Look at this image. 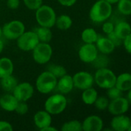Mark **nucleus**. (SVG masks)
<instances>
[{"label": "nucleus", "mask_w": 131, "mask_h": 131, "mask_svg": "<svg viewBox=\"0 0 131 131\" xmlns=\"http://www.w3.org/2000/svg\"><path fill=\"white\" fill-rule=\"evenodd\" d=\"M115 86L123 92L131 89V74L123 73L117 77Z\"/></svg>", "instance_id": "19"}, {"label": "nucleus", "mask_w": 131, "mask_h": 131, "mask_svg": "<svg viewBox=\"0 0 131 131\" xmlns=\"http://www.w3.org/2000/svg\"><path fill=\"white\" fill-rule=\"evenodd\" d=\"M131 125L130 119L129 117L120 114L116 115L110 122V126L113 130L126 131Z\"/></svg>", "instance_id": "15"}, {"label": "nucleus", "mask_w": 131, "mask_h": 131, "mask_svg": "<svg viewBox=\"0 0 131 131\" xmlns=\"http://www.w3.org/2000/svg\"><path fill=\"white\" fill-rule=\"evenodd\" d=\"M124 46L127 53L131 54V33L127 35L124 40Z\"/></svg>", "instance_id": "38"}, {"label": "nucleus", "mask_w": 131, "mask_h": 131, "mask_svg": "<svg viewBox=\"0 0 131 131\" xmlns=\"http://www.w3.org/2000/svg\"><path fill=\"white\" fill-rule=\"evenodd\" d=\"M62 131H81L82 130V123L79 121L73 120L66 122L63 124L61 127Z\"/></svg>", "instance_id": "27"}, {"label": "nucleus", "mask_w": 131, "mask_h": 131, "mask_svg": "<svg viewBox=\"0 0 131 131\" xmlns=\"http://www.w3.org/2000/svg\"><path fill=\"white\" fill-rule=\"evenodd\" d=\"M14 65L12 60L8 58H0V78L12 74Z\"/></svg>", "instance_id": "20"}, {"label": "nucleus", "mask_w": 131, "mask_h": 131, "mask_svg": "<svg viewBox=\"0 0 131 131\" xmlns=\"http://www.w3.org/2000/svg\"><path fill=\"white\" fill-rule=\"evenodd\" d=\"M23 2L27 8L34 11L42 5V0H23Z\"/></svg>", "instance_id": "32"}, {"label": "nucleus", "mask_w": 131, "mask_h": 131, "mask_svg": "<svg viewBox=\"0 0 131 131\" xmlns=\"http://www.w3.org/2000/svg\"><path fill=\"white\" fill-rule=\"evenodd\" d=\"M18 103L19 101L13 94H7L0 97V107L8 112L15 111Z\"/></svg>", "instance_id": "18"}, {"label": "nucleus", "mask_w": 131, "mask_h": 131, "mask_svg": "<svg viewBox=\"0 0 131 131\" xmlns=\"http://www.w3.org/2000/svg\"><path fill=\"white\" fill-rule=\"evenodd\" d=\"M103 120L97 115L87 117L82 123V130L84 131H100L103 130Z\"/></svg>", "instance_id": "13"}, {"label": "nucleus", "mask_w": 131, "mask_h": 131, "mask_svg": "<svg viewBox=\"0 0 131 131\" xmlns=\"http://www.w3.org/2000/svg\"><path fill=\"white\" fill-rule=\"evenodd\" d=\"M80 59L85 63H93L98 55V50L96 45L85 43L78 51Z\"/></svg>", "instance_id": "12"}, {"label": "nucleus", "mask_w": 131, "mask_h": 131, "mask_svg": "<svg viewBox=\"0 0 131 131\" xmlns=\"http://www.w3.org/2000/svg\"><path fill=\"white\" fill-rule=\"evenodd\" d=\"M2 27L0 26V38L2 37Z\"/></svg>", "instance_id": "46"}, {"label": "nucleus", "mask_w": 131, "mask_h": 131, "mask_svg": "<svg viewBox=\"0 0 131 131\" xmlns=\"http://www.w3.org/2000/svg\"><path fill=\"white\" fill-rule=\"evenodd\" d=\"M109 62H110V60H109L108 57L107 56V54H102V53H101V54H98L96 59L93 61L94 67L97 68V69L103 68H107Z\"/></svg>", "instance_id": "29"}, {"label": "nucleus", "mask_w": 131, "mask_h": 131, "mask_svg": "<svg viewBox=\"0 0 131 131\" xmlns=\"http://www.w3.org/2000/svg\"><path fill=\"white\" fill-rule=\"evenodd\" d=\"M127 99L129 101V102H131V89L128 91V94H127Z\"/></svg>", "instance_id": "45"}, {"label": "nucleus", "mask_w": 131, "mask_h": 131, "mask_svg": "<svg viewBox=\"0 0 131 131\" xmlns=\"http://www.w3.org/2000/svg\"><path fill=\"white\" fill-rule=\"evenodd\" d=\"M53 54V48L49 43L39 42L32 50V58L39 64L48 63Z\"/></svg>", "instance_id": "7"}, {"label": "nucleus", "mask_w": 131, "mask_h": 131, "mask_svg": "<svg viewBox=\"0 0 131 131\" xmlns=\"http://www.w3.org/2000/svg\"><path fill=\"white\" fill-rule=\"evenodd\" d=\"M123 94V91H120L119 88H117L116 86L111 87L107 89V96L110 100L116 99L117 97H121Z\"/></svg>", "instance_id": "33"}, {"label": "nucleus", "mask_w": 131, "mask_h": 131, "mask_svg": "<svg viewBox=\"0 0 131 131\" xmlns=\"http://www.w3.org/2000/svg\"><path fill=\"white\" fill-rule=\"evenodd\" d=\"M34 93L33 86L29 82L18 83L12 91V94L19 101H27L29 100Z\"/></svg>", "instance_id": "10"}, {"label": "nucleus", "mask_w": 131, "mask_h": 131, "mask_svg": "<svg viewBox=\"0 0 131 131\" xmlns=\"http://www.w3.org/2000/svg\"><path fill=\"white\" fill-rule=\"evenodd\" d=\"M113 12L112 5L105 0L96 2L90 8V18L96 23L104 22L110 18Z\"/></svg>", "instance_id": "1"}, {"label": "nucleus", "mask_w": 131, "mask_h": 131, "mask_svg": "<svg viewBox=\"0 0 131 131\" xmlns=\"http://www.w3.org/2000/svg\"><path fill=\"white\" fill-rule=\"evenodd\" d=\"M127 130H128V131H131V125H130V127H128Z\"/></svg>", "instance_id": "47"}, {"label": "nucleus", "mask_w": 131, "mask_h": 131, "mask_svg": "<svg viewBox=\"0 0 131 131\" xmlns=\"http://www.w3.org/2000/svg\"><path fill=\"white\" fill-rule=\"evenodd\" d=\"M117 10L124 15H130L131 0H119L117 2Z\"/></svg>", "instance_id": "28"}, {"label": "nucleus", "mask_w": 131, "mask_h": 131, "mask_svg": "<svg viewBox=\"0 0 131 131\" xmlns=\"http://www.w3.org/2000/svg\"><path fill=\"white\" fill-rule=\"evenodd\" d=\"M3 48H4V43H3L2 40H1V38H0V54L2 52Z\"/></svg>", "instance_id": "43"}, {"label": "nucleus", "mask_w": 131, "mask_h": 131, "mask_svg": "<svg viewBox=\"0 0 131 131\" xmlns=\"http://www.w3.org/2000/svg\"><path fill=\"white\" fill-rule=\"evenodd\" d=\"M107 38L113 43L115 47H119L120 45H121V44L123 42V40L117 35V34L114 32V31L107 34Z\"/></svg>", "instance_id": "36"}, {"label": "nucleus", "mask_w": 131, "mask_h": 131, "mask_svg": "<svg viewBox=\"0 0 131 131\" xmlns=\"http://www.w3.org/2000/svg\"><path fill=\"white\" fill-rule=\"evenodd\" d=\"M33 31L36 34L39 42L49 43L52 39L53 33L51 31L50 28L39 26V28H36Z\"/></svg>", "instance_id": "22"}, {"label": "nucleus", "mask_w": 131, "mask_h": 131, "mask_svg": "<svg viewBox=\"0 0 131 131\" xmlns=\"http://www.w3.org/2000/svg\"><path fill=\"white\" fill-rule=\"evenodd\" d=\"M130 121H131V115H130Z\"/></svg>", "instance_id": "48"}, {"label": "nucleus", "mask_w": 131, "mask_h": 131, "mask_svg": "<svg viewBox=\"0 0 131 131\" xmlns=\"http://www.w3.org/2000/svg\"><path fill=\"white\" fill-rule=\"evenodd\" d=\"M74 88L73 76L66 74L65 75L62 76L61 78L57 80L56 88L57 90L60 92V94H66L72 91Z\"/></svg>", "instance_id": "16"}, {"label": "nucleus", "mask_w": 131, "mask_h": 131, "mask_svg": "<svg viewBox=\"0 0 131 131\" xmlns=\"http://www.w3.org/2000/svg\"><path fill=\"white\" fill-rule=\"evenodd\" d=\"M36 20L39 26L53 28L55 26L56 14L54 9L47 5H42L36 10Z\"/></svg>", "instance_id": "2"}, {"label": "nucleus", "mask_w": 131, "mask_h": 131, "mask_svg": "<svg viewBox=\"0 0 131 131\" xmlns=\"http://www.w3.org/2000/svg\"><path fill=\"white\" fill-rule=\"evenodd\" d=\"M33 121L36 127L42 130L43 128L50 126L52 124V115L49 114L46 111H37L34 117Z\"/></svg>", "instance_id": "14"}, {"label": "nucleus", "mask_w": 131, "mask_h": 131, "mask_svg": "<svg viewBox=\"0 0 131 131\" xmlns=\"http://www.w3.org/2000/svg\"><path fill=\"white\" fill-rule=\"evenodd\" d=\"M73 81L74 88L83 91L93 87L94 78L87 71H79L73 76Z\"/></svg>", "instance_id": "9"}, {"label": "nucleus", "mask_w": 131, "mask_h": 131, "mask_svg": "<svg viewBox=\"0 0 131 131\" xmlns=\"http://www.w3.org/2000/svg\"><path fill=\"white\" fill-rule=\"evenodd\" d=\"M98 36L99 35H97V31L92 28H87L84 29L81 33V38L83 41L86 44L96 43Z\"/></svg>", "instance_id": "26"}, {"label": "nucleus", "mask_w": 131, "mask_h": 131, "mask_svg": "<svg viewBox=\"0 0 131 131\" xmlns=\"http://www.w3.org/2000/svg\"><path fill=\"white\" fill-rule=\"evenodd\" d=\"M114 32L120 38L124 40L131 33V25L125 20L121 21L115 25Z\"/></svg>", "instance_id": "21"}, {"label": "nucleus", "mask_w": 131, "mask_h": 131, "mask_svg": "<svg viewBox=\"0 0 131 131\" xmlns=\"http://www.w3.org/2000/svg\"><path fill=\"white\" fill-rule=\"evenodd\" d=\"M98 97V93L96 89L93 88L83 90L82 94V101L84 104L87 105H92L95 103L97 98Z\"/></svg>", "instance_id": "24"}, {"label": "nucleus", "mask_w": 131, "mask_h": 131, "mask_svg": "<svg viewBox=\"0 0 131 131\" xmlns=\"http://www.w3.org/2000/svg\"><path fill=\"white\" fill-rule=\"evenodd\" d=\"M13 130L12 126L7 121H0V131H12Z\"/></svg>", "instance_id": "39"}, {"label": "nucleus", "mask_w": 131, "mask_h": 131, "mask_svg": "<svg viewBox=\"0 0 131 131\" xmlns=\"http://www.w3.org/2000/svg\"><path fill=\"white\" fill-rule=\"evenodd\" d=\"M72 25H73V21L69 15L66 14H63L56 17L55 25L58 29L63 30V31L67 30L71 28Z\"/></svg>", "instance_id": "25"}, {"label": "nucleus", "mask_w": 131, "mask_h": 131, "mask_svg": "<svg viewBox=\"0 0 131 131\" xmlns=\"http://www.w3.org/2000/svg\"><path fill=\"white\" fill-rule=\"evenodd\" d=\"M110 21L113 22L114 24V25L116 24H117L118 22L121 21H124L125 18H124V15L120 13L118 10H117L116 12H112V14L110 15Z\"/></svg>", "instance_id": "35"}, {"label": "nucleus", "mask_w": 131, "mask_h": 131, "mask_svg": "<svg viewBox=\"0 0 131 131\" xmlns=\"http://www.w3.org/2000/svg\"><path fill=\"white\" fill-rule=\"evenodd\" d=\"M41 131H57V129L55 128V127H51V125H50V126H48V127L43 128Z\"/></svg>", "instance_id": "42"}, {"label": "nucleus", "mask_w": 131, "mask_h": 131, "mask_svg": "<svg viewBox=\"0 0 131 131\" xmlns=\"http://www.w3.org/2000/svg\"><path fill=\"white\" fill-rule=\"evenodd\" d=\"M96 46L98 51H100L102 54H111L116 48L113 43L107 37L100 36H98V38L96 41Z\"/></svg>", "instance_id": "17"}, {"label": "nucleus", "mask_w": 131, "mask_h": 131, "mask_svg": "<svg viewBox=\"0 0 131 131\" xmlns=\"http://www.w3.org/2000/svg\"><path fill=\"white\" fill-rule=\"evenodd\" d=\"M129 106L130 102L128 99L121 96L116 99L111 100V101L109 102L107 108L111 114L116 116L124 114L129 110Z\"/></svg>", "instance_id": "11"}, {"label": "nucleus", "mask_w": 131, "mask_h": 131, "mask_svg": "<svg viewBox=\"0 0 131 131\" xmlns=\"http://www.w3.org/2000/svg\"><path fill=\"white\" fill-rule=\"evenodd\" d=\"M93 104L95 105L97 109L100 111H103L108 107L109 100L106 97H98Z\"/></svg>", "instance_id": "31"}, {"label": "nucleus", "mask_w": 131, "mask_h": 131, "mask_svg": "<svg viewBox=\"0 0 131 131\" xmlns=\"http://www.w3.org/2000/svg\"><path fill=\"white\" fill-rule=\"evenodd\" d=\"M114 26H115L113 22H111L110 21H104V23L103 24V27H102L103 31L107 35L114 31Z\"/></svg>", "instance_id": "37"}, {"label": "nucleus", "mask_w": 131, "mask_h": 131, "mask_svg": "<svg viewBox=\"0 0 131 131\" xmlns=\"http://www.w3.org/2000/svg\"><path fill=\"white\" fill-rule=\"evenodd\" d=\"M57 78L49 71L41 73L36 81V87L41 94H49L56 88Z\"/></svg>", "instance_id": "4"}, {"label": "nucleus", "mask_w": 131, "mask_h": 131, "mask_svg": "<svg viewBox=\"0 0 131 131\" xmlns=\"http://www.w3.org/2000/svg\"><path fill=\"white\" fill-rule=\"evenodd\" d=\"M2 35L8 40H16L25 30V25L19 20H13L5 23L2 27Z\"/></svg>", "instance_id": "6"}, {"label": "nucleus", "mask_w": 131, "mask_h": 131, "mask_svg": "<svg viewBox=\"0 0 131 131\" xmlns=\"http://www.w3.org/2000/svg\"><path fill=\"white\" fill-rule=\"evenodd\" d=\"M28 111H29V107L25 101H19L16 108L15 110V111L19 115H24L27 114Z\"/></svg>", "instance_id": "34"}, {"label": "nucleus", "mask_w": 131, "mask_h": 131, "mask_svg": "<svg viewBox=\"0 0 131 131\" xmlns=\"http://www.w3.org/2000/svg\"><path fill=\"white\" fill-rule=\"evenodd\" d=\"M6 5L10 9H16L20 5V0H7Z\"/></svg>", "instance_id": "40"}, {"label": "nucleus", "mask_w": 131, "mask_h": 131, "mask_svg": "<svg viewBox=\"0 0 131 131\" xmlns=\"http://www.w3.org/2000/svg\"><path fill=\"white\" fill-rule=\"evenodd\" d=\"M18 48L24 51H30L39 43L36 34L33 31H24L17 39Z\"/></svg>", "instance_id": "8"}, {"label": "nucleus", "mask_w": 131, "mask_h": 131, "mask_svg": "<svg viewBox=\"0 0 131 131\" xmlns=\"http://www.w3.org/2000/svg\"><path fill=\"white\" fill-rule=\"evenodd\" d=\"M48 71L51 72L57 79L66 74V70L64 67L59 64H50L48 67Z\"/></svg>", "instance_id": "30"}, {"label": "nucleus", "mask_w": 131, "mask_h": 131, "mask_svg": "<svg viewBox=\"0 0 131 131\" xmlns=\"http://www.w3.org/2000/svg\"><path fill=\"white\" fill-rule=\"evenodd\" d=\"M17 84L18 81L14 76H12V74L0 78V85L2 88L6 92H12Z\"/></svg>", "instance_id": "23"}, {"label": "nucleus", "mask_w": 131, "mask_h": 131, "mask_svg": "<svg viewBox=\"0 0 131 131\" xmlns=\"http://www.w3.org/2000/svg\"><path fill=\"white\" fill-rule=\"evenodd\" d=\"M57 1L60 5L66 6V7L73 6L76 2V0H57Z\"/></svg>", "instance_id": "41"}, {"label": "nucleus", "mask_w": 131, "mask_h": 131, "mask_svg": "<svg viewBox=\"0 0 131 131\" xmlns=\"http://www.w3.org/2000/svg\"><path fill=\"white\" fill-rule=\"evenodd\" d=\"M105 1H107V2H109V3L111 4V5L116 4V3H117V2H119V0H105Z\"/></svg>", "instance_id": "44"}, {"label": "nucleus", "mask_w": 131, "mask_h": 131, "mask_svg": "<svg viewBox=\"0 0 131 131\" xmlns=\"http://www.w3.org/2000/svg\"><path fill=\"white\" fill-rule=\"evenodd\" d=\"M93 78L97 86L103 89H108L116 84L117 76L113 71L107 68L97 69Z\"/></svg>", "instance_id": "5"}, {"label": "nucleus", "mask_w": 131, "mask_h": 131, "mask_svg": "<svg viewBox=\"0 0 131 131\" xmlns=\"http://www.w3.org/2000/svg\"><path fill=\"white\" fill-rule=\"evenodd\" d=\"M67 106V100L63 94H53L49 97L44 104L45 111L51 115H58L64 111Z\"/></svg>", "instance_id": "3"}]
</instances>
